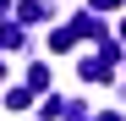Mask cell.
I'll return each mask as SVG.
<instances>
[{"mask_svg": "<svg viewBox=\"0 0 126 121\" xmlns=\"http://www.w3.org/2000/svg\"><path fill=\"white\" fill-rule=\"evenodd\" d=\"M104 121H126V116H104Z\"/></svg>", "mask_w": 126, "mask_h": 121, "instance_id": "obj_5", "label": "cell"}, {"mask_svg": "<svg viewBox=\"0 0 126 121\" xmlns=\"http://www.w3.org/2000/svg\"><path fill=\"white\" fill-rule=\"evenodd\" d=\"M44 17H49L44 6H33V0H22V22H44Z\"/></svg>", "mask_w": 126, "mask_h": 121, "instance_id": "obj_3", "label": "cell"}, {"mask_svg": "<svg viewBox=\"0 0 126 121\" xmlns=\"http://www.w3.org/2000/svg\"><path fill=\"white\" fill-rule=\"evenodd\" d=\"M93 6H99V11H115V0H93Z\"/></svg>", "mask_w": 126, "mask_h": 121, "instance_id": "obj_4", "label": "cell"}, {"mask_svg": "<svg viewBox=\"0 0 126 121\" xmlns=\"http://www.w3.org/2000/svg\"><path fill=\"white\" fill-rule=\"evenodd\" d=\"M28 88H49V66H28Z\"/></svg>", "mask_w": 126, "mask_h": 121, "instance_id": "obj_2", "label": "cell"}, {"mask_svg": "<svg viewBox=\"0 0 126 121\" xmlns=\"http://www.w3.org/2000/svg\"><path fill=\"white\" fill-rule=\"evenodd\" d=\"M33 99H38L33 88H11V94H6V105H11V110H28V105H33Z\"/></svg>", "mask_w": 126, "mask_h": 121, "instance_id": "obj_1", "label": "cell"}]
</instances>
